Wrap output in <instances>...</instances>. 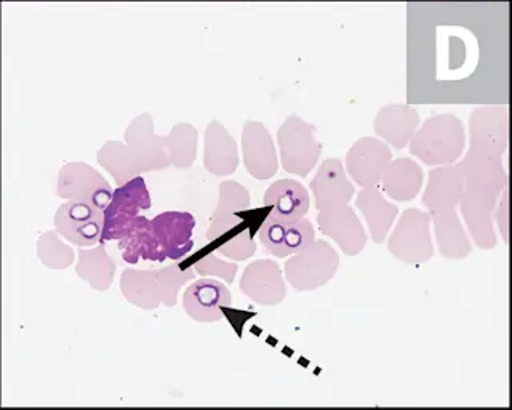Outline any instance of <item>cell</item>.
I'll return each instance as SVG.
<instances>
[{"instance_id":"obj_22","label":"cell","mask_w":512,"mask_h":410,"mask_svg":"<svg viewBox=\"0 0 512 410\" xmlns=\"http://www.w3.org/2000/svg\"><path fill=\"white\" fill-rule=\"evenodd\" d=\"M264 207H268L274 217H306L311 207V197L300 181L284 178L266 189Z\"/></svg>"},{"instance_id":"obj_1","label":"cell","mask_w":512,"mask_h":410,"mask_svg":"<svg viewBox=\"0 0 512 410\" xmlns=\"http://www.w3.org/2000/svg\"><path fill=\"white\" fill-rule=\"evenodd\" d=\"M508 146V106H482L469 117L468 154L460 162L464 178L461 214L477 247L493 249L496 199L508 185L503 154Z\"/></svg>"},{"instance_id":"obj_25","label":"cell","mask_w":512,"mask_h":410,"mask_svg":"<svg viewBox=\"0 0 512 410\" xmlns=\"http://www.w3.org/2000/svg\"><path fill=\"white\" fill-rule=\"evenodd\" d=\"M431 222L436 226V239L440 254L452 260L466 258L471 252V242L464 233L456 209H440L429 212Z\"/></svg>"},{"instance_id":"obj_9","label":"cell","mask_w":512,"mask_h":410,"mask_svg":"<svg viewBox=\"0 0 512 410\" xmlns=\"http://www.w3.org/2000/svg\"><path fill=\"white\" fill-rule=\"evenodd\" d=\"M316 238L314 225L308 218L274 217L269 214L260 228V241L274 257L284 258L296 254Z\"/></svg>"},{"instance_id":"obj_34","label":"cell","mask_w":512,"mask_h":410,"mask_svg":"<svg viewBox=\"0 0 512 410\" xmlns=\"http://www.w3.org/2000/svg\"><path fill=\"white\" fill-rule=\"evenodd\" d=\"M501 210H503V214H501L500 210H498V214H496V222H498V226H500V231L501 234H503L504 242L508 244V191L504 193Z\"/></svg>"},{"instance_id":"obj_11","label":"cell","mask_w":512,"mask_h":410,"mask_svg":"<svg viewBox=\"0 0 512 410\" xmlns=\"http://www.w3.org/2000/svg\"><path fill=\"white\" fill-rule=\"evenodd\" d=\"M392 153L383 141L376 138H360L346 156V170L352 180L362 188L378 186L384 170L391 164Z\"/></svg>"},{"instance_id":"obj_30","label":"cell","mask_w":512,"mask_h":410,"mask_svg":"<svg viewBox=\"0 0 512 410\" xmlns=\"http://www.w3.org/2000/svg\"><path fill=\"white\" fill-rule=\"evenodd\" d=\"M37 255L40 262L52 270H66L74 262V250L66 246L53 231H47L40 236L37 241Z\"/></svg>"},{"instance_id":"obj_13","label":"cell","mask_w":512,"mask_h":410,"mask_svg":"<svg viewBox=\"0 0 512 410\" xmlns=\"http://www.w3.org/2000/svg\"><path fill=\"white\" fill-rule=\"evenodd\" d=\"M151 226L164 260H181L194 247L192 233L196 218L188 212H164L151 220Z\"/></svg>"},{"instance_id":"obj_18","label":"cell","mask_w":512,"mask_h":410,"mask_svg":"<svg viewBox=\"0 0 512 410\" xmlns=\"http://www.w3.org/2000/svg\"><path fill=\"white\" fill-rule=\"evenodd\" d=\"M464 191V178L460 164L442 165L429 172L428 186L423 194V205L429 212L456 209Z\"/></svg>"},{"instance_id":"obj_6","label":"cell","mask_w":512,"mask_h":410,"mask_svg":"<svg viewBox=\"0 0 512 410\" xmlns=\"http://www.w3.org/2000/svg\"><path fill=\"white\" fill-rule=\"evenodd\" d=\"M431 214L420 209L405 210L396 230L392 231L388 247L397 260L408 265H423L434 257L432 246Z\"/></svg>"},{"instance_id":"obj_4","label":"cell","mask_w":512,"mask_h":410,"mask_svg":"<svg viewBox=\"0 0 512 410\" xmlns=\"http://www.w3.org/2000/svg\"><path fill=\"white\" fill-rule=\"evenodd\" d=\"M316 127L292 114L277 132L280 162L285 172L306 178L319 162L322 145L316 140Z\"/></svg>"},{"instance_id":"obj_28","label":"cell","mask_w":512,"mask_h":410,"mask_svg":"<svg viewBox=\"0 0 512 410\" xmlns=\"http://www.w3.org/2000/svg\"><path fill=\"white\" fill-rule=\"evenodd\" d=\"M76 273L88 286L96 290H108L116 274V262L106 254L103 244L93 250H79Z\"/></svg>"},{"instance_id":"obj_7","label":"cell","mask_w":512,"mask_h":410,"mask_svg":"<svg viewBox=\"0 0 512 410\" xmlns=\"http://www.w3.org/2000/svg\"><path fill=\"white\" fill-rule=\"evenodd\" d=\"M148 209H151V197L141 175L128 180L122 186H117L116 191L112 193L111 202L104 209L101 244L122 238L141 210Z\"/></svg>"},{"instance_id":"obj_2","label":"cell","mask_w":512,"mask_h":410,"mask_svg":"<svg viewBox=\"0 0 512 410\" xmlns=\"http://www.w3.org/2000/svg\"><path fill=\"white\" fill-rule=\"evenodd\" d=\"M98 162L122 186L141 173L170 167L164 137L154 133V121L148 113L136 117L125 132V143L108 141L98 151Z\"/></svg>"},{"instance_id":"obj_24","label":"cell","mask_w":512,"mask_h":410,"mask_svg":"<svg viewBox=\"0 0 512 410\" xmlns=\"http://www.w3.org/2000/svg\"><path fill=\"white\" fill-rule=\"evenodd\" d=\"M356 207L364 215L373 241L383 244L399 212L397 205L386 201L378 186H372L360 191L356 197Z\"/></svg>"},{"instance_id":"obj_32","label":"cell","mask_w":512,"mask_h":410,"mask_svg":"<svg viewBox=\"0 0 512 410\" xmlns=\"http://www.w3.org/2000/svg\"><path fill=\"white\" fill-rule=\"evenodd\" d=\"M192 268L200 276H218V278H223L224 281L231 282V284L237 273L236 263L221 262L220 258L215 257V255H207Z\"/></svg>"},{"instance_id":"obj_19","label":"cell","mask_w":512,"mask_h":410,"mask_svg":"<svg viewBox=\"0 0 512 410\" xmlns=\"http://www.w3.org/2000/svg\"><path fill=\"white\" fill-rule=\"evenodd\" d=\"M204 167L216 177H228L239 167L237 143L218 121L205 130Z\"/></svg>"},{"instance_id":"obj_31","label":"cell","mask_w":512,"mask_h":410,"mask_svg":"<svg viewBox=\"0 0 512 410\" xmlns=\"http://www.w3.org/2000/svg\"><path fill=\"white\" fill-rule=\"evenodd\" d=\"M194 278H196L194 268L183 271L176 263L175 265H170L167 266V268H162V270L157 271L160 294H162V303L167 306H175L181 287Z\"/></svg>"},{"instance_id":"obj_17","label":"cell","mask_w":512,"mask_h":410,"mask_svg":"<svg viewBox=\"0 0 512 410\" xmlns=\"http://www.w3.org/2000/svg\"><path fill=\"white\" fill-rule=\"evenodd\" d=\"M228 287L215 279H199L192 282L183 297L186 313L197 322H215L223 318V308L231 306Z\"/></svg>"},{"instance_id":"obj_3","label":"cell","mask_w":512,"mask_h":410,"mask_svg":"<svg viewBox=\"0 0 512 410\" xmlns=\"http://www.w3.org/2000/svg\"><path fill=\"white\" fill-rule=\"evenodd\" d=\"M466 146L463 122L453 114L429 117L410 140V153L429 167L455 164Z\"/></svg>"},{"instance_id":"obj_26","label":"cell","mask_w":512,"mask_h":410,"mask_svg":"<svg viewBox=\"0 0 512 410\" xmlns=\"http://www.w3.org/2000/svg\"><path fill=\"white\" fill-rule=\"evenodd\" d=\"M119 242L122 257L127 263H138L141 258L151 260V262H164L159 242L154 236L148 218L138 215Z\"/></svg>"},{"instance_id":"obj_15","label":"cell","mask_w":512,"mask_h":410,"mask_svg":"<svg viewBox=\"0 0 512 410\" xmlns=\"http://www.w3.org/2000/svg\"><path fill=\"white\" fill-rule=\"evenodd\" d=\"M317 225L320 233L332 238L349 257H356L367 246L368 238L364 226L349 205L328 212H319Z\"/></svg>"},{"instance_id":"obj_8","label":"cell","mask_w":512,"mask_h":410,"mask_svg":"<svg viewBox=\"0 0 512 410\" xmlns=\"http://www.w3.org/2000/svg\"><path fill=\"white\" fill-rule=\"evenodd\" d=\"M112 193L108 181L84 162H69L61 169L56 194L66 201L84 202L104 212Z\"/></svg>"},{"instance_id":"obj_27","label":"cell","mask_w":512,"mask_h":410,"mask_svg":"<svg viewBox=\"0 0 512 410\" xmlns=\"http://www.w3.org/2000/svg\"><path fill=\"white\" fill-rule=\"evenodd\" d=\"M120 289L128 302L141 310H156L162 305L156 270H125L120 279Z\"/></svg>"},{"instance_id":"obj_10","label":"cell","mask_w":512,"mask_h":410,"mask_svg":"<svg viewBox=\"0 0 512 410\" xmlns=\"http://www.w3.org/2000/svg\"><path fill=\"white\" fill-rule=\"evenodd\" d=\"M56 233L77 247H90L100 242L104 212L84 202L68 201L55 214Z\"/></svg>"},{"instance_id":"obj_29","label":"cell","mask_w":512,"mask_h":410,"mask_svg":"<svg viewBox=\"0 0 512 410\" xmlns=\"http://www.w3.org/2000/svg\"><path fill=\"white\" fill-rule=\"evenodd\" d=\"M170 165L176 169H189L197 156V130L194 125L176 124L168 137H164Z\"/></svg>"},{"instance_id":"obj_33","label":"cell","mask_w":512,"mask_h":410,"mask_svg":"<svg viewBox=\"0 0 512 410\" xmlns=\"http://www.w3.org/2000/svg\"><path fill=\"white\" fill-rule=\"evenodd\" d=\"M255 250V242L252 241V236H250V231L248 230L237 234V236H234V239L220 247V252L224 257L236 260V262H242V260L252 257L255 254Z\"/></svg>"},{"instance_id":"obj_5","label":"cell","mask_w":512,"mask_h":410,"mask_svg":"<svg viewBox=\"0 0 512 410\" xmlns=\"http://www.w3.org/2000/svg\"><path fill=\"white\" fill-rule=\"evenodd\" d=\"M340 257L328 242L312 241L285 263V276L293 289L306 292L325 286L335 276Z\"/></svg>"},{"instance_id":"obj_16","label":"cell","mask_w":512,"mask_h":410,"mask_svg":"<svg viewBox=\"0 0 512 410\" xmlns=\"http://www.w3.org/2000/svg\"><path fill=\"white\" fill-rule=\"evenodd\" d=\"M240 290L250 300L263 306L279 305L287 295L282 270L272 260H258L247 266L240 279Z\"/></svg>"},{"instance_id":"obj_23","label":"cell","mask_w":512,"mask_h":410,"mask_svg":"<svg viewBox=\"0 0 512 410\" xmlns=\"http://www.w3.org/2000/svg\"><path fill=\"white\" fill-rule=\"evenodd\" d=\"M424 173L418 162L408 157L391 161L381 177L384 193L399 202L413 201L423 188Z\"/></svg>"},{"instance_id":"obj_20","label":"cell","mask_w":512,"mask_h":410,"mask_svg":"<svg viewBox=\"0 0 512 410\" xmlns=\"http://www.w3.org/2000/svg\"><path fill=\"white\" fill-rule=\"evenodd\" d=\"M250 207V194L248 189L236 181H223L220 185V202L212 215V225L207 231V241L213 242L236 228L240 218L237 212H244Z\"/></svg>"},{"instance_id":"obj_21","label":"cell","mask_w":512,"mask_h":410,"mask_svg":"<svg viewBox=\"0 0 512 410\" xmlns=\"http://www.w3.org/2000/svg\"><path fill=\"white\" fill-rule=\"evenodd\" d=\"M420 125L416 109L408 105H389L380 109L375 119V132L397 149L410 143Z\"/></svg>"},{"instance_id":"obj_14","label":"cell","mask_w":512,"mask_h":410,"mask_svg":"<svg viewBox=\"0 0 512 410\" xmlns=\"http://www.w3.org/2000/svg\"><path fill=\"white\" fill-rule=\"evenodd\" d=\"M311 191L316 201L317 212L340 209L351 202L356 189L346 177L340 159L322 162L317 175L311 181Z\"/></svg>"},{"instance_id":"obj_12","label":"cell","mask_w":512,"mask_h":410,"mask_svg":"<svg viewBox=\"0 0 512 410\" xmlns=\"http://www.w3.org/2000/svg\"><path fill=\"white\" fill-rule=\"evenodd\" d=\"M242 153L247 172L256 180L264 181L279 170L276 146L271 133L261 122H247L242 132Z\"/></svg>"}]
</instances>
